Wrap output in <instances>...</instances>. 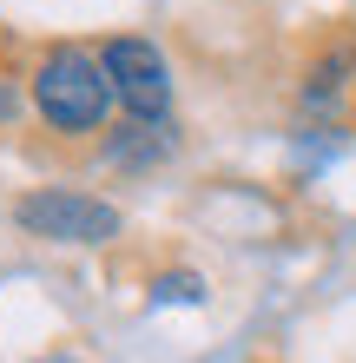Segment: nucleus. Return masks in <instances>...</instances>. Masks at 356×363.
Returning <instances> with one entry per match:
<instances>
[{"label":"nucleus","mask_w":356,"mask_h":363,"mask_svg":"<svg viewBox=\"0 0 356 363\" xmlns=\"http://www.w3.org/2000/svg\"><path fill=\"white\" fill-rule=\"evenodd\" d=\"M113 99H119V86H113L106 60H93L86 47H59L33 73V106L53 133H99Z\"/></svg>","instance_id":"1"},{"label":"nucleus","mask_w":356,"mask_h":363,"mask_svg":"<svg viewBox=\"0 0 356 363\" xmlns=\"http://www.w3.org/2000/svg\"><path fill=\"white\" fill-rule=\"evenodd\" d=\"M20 231H33V238H53V245H106L119 231V211L106 199H93V191H27V199L13 205Z\"/></svg>","instance_id":"2"},{"label":"nucleus","mask_w":356,"mask_h":363,"mask_svg":"<svg viewBox=\"0 0 356 363\" xmlns=\"http://www.w3.org/2000/svg\"><path fill=\"white\" fill-rule=\"evenodd\" d=\"M99 60H106V73H113V86H119V106L139 125L165 119V106H172V79H165V60H159L152 40H106Z\"/></svg>","instance_id":"3"},{"label":"nucleus","mask_w":356,"mask_h":363,"mask_svg":"<svg viewBox=\"0 0 356 363\" xmlns=\"http://www.w3.org/2000/svg\"><path fill=\"white\" fill-rule=\"evenodd\" d=\"M152 304H205V277H192V271L152 277Z\"/></svg>","instance_id":"4"},{"label":"nucleus","mask_w":356,"mask_h":363,"mask_svg":"<svg viewBox=\"0 0 356 363\" xmlns=\"http://www.w3.org/2000/svg\"><path fill=\"white\" fill-rule=\"evenodd\" d=\"M13 106H20V99H13V86L0 79V119H13Z\"/></svg>","instance_id":"5"},{"label":"nucleus","mask_w":356,"mask_h":363,"mask_svg":"<svg viewBox=\"0 0 356 363\" xmlns=\"http://www.w3.org/2000/svg\"><path fill=\"white\" fill-rule=\"evenodd\" d=\"M40 363H79V357H40Z\"/></svg>","instance_id":"6"}]
</instances>
